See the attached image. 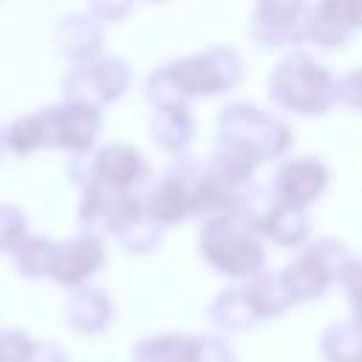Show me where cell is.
Listing matches in <instances>:
<instances>
[{"label":"cell","instance_id":"5","mask_svg":"<svg viewBox=\"0 0 362 362\" xmlns=\"http://www.w3.org/2000/svg\"><path fill=\"white\" fill-rule=\"evenodd\" d=\"M167 68H170L175 88L181 90V96L187 102L198 99V96L229 93L243 79V59L238 57V51H232L226 45H209L204 51L187 54V57L170 62Z\"/></svg>","mask_w":362,"mask_h":362},{"label":"cell","instance_id":"3","mask_svg":"<svg viewBox=\"0 0 362 362\" xmlns=\"http://www.w3.org/2000/svg\"><path fill=\"white\" fill-rule=\"evenodd\" d=\"M257 235L260 232L238 212L212 215L201 229V255L226 277H255L266 257Z\"/></svg>","mask_w":362,"mask_h":362},{"label":"cell","instance_id":"31","mask_svg":"<svg viewBox=\"0 0 362 362\" xmlns=\"http://www.w3.org/2000/svg\"><path fill=\"white\" fill-rule=\"evenodd\" d=\"M0 144H3V133H0Z\"/></svg>","mask_w":362,"mask_h":362},{"label":"cell","instance_id":"27","mask_svg":"<svg viewBox=\"0 0 362 362\" xmlns=\"http://www.w3.org/2000/svg\"><path fill=\"white\" fill-rule=\"evenodd\" d=\"M136 0H88V11L102 23H122Z\"/></svg>","mask_w":362,"mask_h":362},{"label":"cell","instance_id":"24","mask_svg":"<svg viewBox=\"0 0 362 362\" xmlns=\"http://www.w3.org/2000/svg\"><path fill=\"white\" fill-rule=\"evenodd\" d=\"M25 238V215L11 204H0V252H14Z\"/></svg>","mask_w":362,"mask_h":362},{"label":"cell","instance_id":"18","mask_svg":"<svg viewBox=\"0 0 362 362\" xmlns=\"http://www.w3.org/2000/svg\"><path fill=\"white\" fill-rule=\"evenodd\" d=\"M257 232L266 235V238H272L277 246H300L311 235L308 209L291 206V204H283V201H274V206L269 209V215L260 221Z\"/></svg>","mask_w":362,"mask_h":362},{"label":"cell","instance_id":"17","mask_svg":"<svg viewBox=\"0 0 362 362\" xmlns=\"http://www.w3.org/2000/svg\"><path fill=\"white\" fill-rule=\"evenodd\" d=\"M257 167H260V161L246 147H240V144H235L223 136L215 139V147H212L209 161H206V170H212L218 178H223L226 184H232L238 189L252 184Z\"/></svg>","mask_w":362,"mask_h":362},{"label":"cell","instance_id":"10","mask_svg":"<svg viewBox=\"0 0 362 362\" xmlns=\"http://www.w3.org/2000/svg\"><path fill=\"white\" fill-rule=\"evenodd\" d=\"M198 161H192L189 156H175L173 164L161 173V178L147 189L144 201V212L161 223V226H173L184 218H189V192H192V178L198 173Z\"/></svg>","mask_w":362,"mask_h":362},{"label":"cell","instance_id":"13","mask_svg":"<svg viewBox=\"0 0 362 362\" xmlns=\"http://www.w3.org/2000/svg\"><path fill=\"white\" fill-rule=\"evenodd\" d=\"M105 263V246L96 232H79L62 243H54L51 269L48 277H54L62 286H79L85 283L99 266Z\"/></svg>","mask_w":362,"mask_h":362},{"label":"cell","instance_id":"6","mask_svg":"<svg viewBox=\"0 0 362 362\" xmlns=\"http://www.w3.org/2000/svg\"><path fill=\"white\" fill-rule=\"evenodd\" d=\"M68 173L76 184L96 181V184H105L122 192H136V187H141L144 178L150 175V164L133 144L113 141L93 153L74 156Z\"/></svg>","mask_w":362,"mask_h":362},{"label":"cell","instance_id":"14","mask_svg":"<svg viewBox=\"0 0 362 362\" xmlns=\"http://www.w3.org/2000/svg\"><path fill=\"white\" fill-rule=\"evenodd\" d=\"M105 45V23L93 17L90 11L68 14L57 25V48L62 57H68L74 65L90 62L102 54Z\"/></svg>","mask_w":362,"mask_h":362},{"label":"cell","instance_id":"1","mask_svg":"<svg viewBox=\"0 0 362 362\" xmlns=\"http://www.w3.org/2000/svg\"><path fill=\"white\" fill-rule=\"evenodd\" d=\"M99 133H102V110L93 105L65 99L59 105L14 119L3 130V144L17 156H28L40 147H57L82 156L93 150Z\"/></svg>","mask_w":362,"mask_h":362},{"label":"cell","instance_id":"23","mask_svg":"<svg viewBox=\"0 0 362 362\" xmlns=\"http://www.w3.org/2000/svg\"><path fill=\"white\" fill-rule=\"evenodd\" d=\"M249 288V294H252V300H255V308H257V314H280L286 305H291L294 300H291V291H288V286L283 283V277L280 274H260V277H255V283L252 286H246Z\"/></svg>","mask_w":362,"mask_h":362},{"label":"cell","instance_id":"20","mask_svg":"<svg viewBox=\"0 0 362 362\" xmlns=\"http://www.w3.org/2000/svg\"><path fill=\"white\" fill-rule=\"evenodd\" d=\"M116 238L119 243L127 249V252H150L158 246L161 240V223H156L144 209L136 212L133 218H127L119 229H116Z\"/></svg>","mask_w":362,"mask_h":362},{"label":"cell","instance_id":"28","mask_svg":"<svg viewBox=\"0 0 362 362\" xmlns=\"http://www.w3.org/2000/svg\"><path fill=\"white\" fill-rule=\"evenodd\" d=\"M337 280L345 286V291L351 294V300L356 305V314H359L362 311V260H351L348 257Z\"/></svg>","mask_w":362,"mask_h":362},{"label":"cell","instance_id":"15","mask_svg":"<svg viewBox=\"0 0 362 362\" xmlns=\"http://www.w3.org/2000/svg\"><path fill=\"white\" fill-rule=\"evenodd\" d=\"M354 28L345 23L337 0H314L303 14V37L320 48H342L351 40Z\"/></svg>","mask_w":362,"mask_h":362},{"label":"cell","instance_id":"11","mask_svg":"<svg viewBox=\"0 0 362 362\" xmlns=\"http://www.w3.org/2000/svg\"><path fill=\"white\" fill-rule=\"evenodd\" d=\"M328 167L317 156H297L277 164L269 189L277 201L308 209L325 189H328Z\"/></svg>","mask_w":362,"mask_h":362},{"label":"cell","instance_id":"25","mask_svg":"<svg viewBox=\"0 0 362 362\" xmlns=\"http://www.w3.org/2000/svg\"><path fill=\"white\" fill-rule=\"evenodd\" d=\"M34 356V345L20 331L0 334V362H28Z\"/></svg>","mask_w":362,"mask_h":362},{"label":"cell","instance_id":"16","mask_svg":"<svg viewBox=\"0 0 362 362\" xmlns=\"http://www.w3.org/2000/svg\"><path fill=\"white\" fill-rule=\"evenodd\" d=\"M150 139L167 156H184L195 139V119L189 105L184 107H153Z\"/></svg>","mask_w":362,"mask_h":362},{"label":"cell","instance_id":"26","mask_svg":"<svg viewBox=\"0 0 362 362\" xmlns=\"http://www.w3.org/2000/svg\"><path fill=\"white\" fill-rule=\"evenodd\" d=\"M337 102H342L351 110H362V68L345 71L337 79Z\"/></svg>","mask_w":362,"mask_h":362},{"label":"cell","instance_id":"4","mask_svg":"<svg viewBox=\"0 0 362 362\" xmlns=\"http://www.w3.org/2000/svg\"><path fill=\"white\" fill-rule=\"evenodd\" d=\"M218 136L246 147L260 164L286 156L294 141V133L283 119L249 102H232L218 113Z\"/></svg>","mask_w":362,"mask_h":362},{"label":"cell","instance_id":"30","mask_svg":"<svg viewBox=\"0 0 362 362\" xmlns=\"http://www.w3.org/2000/svg\"><path fill=\"white\" fill-rule=\"evenodd\" d=\"M147 3H161V0H147Z\"/></svg>","mask_w":362,"mask_h":362},{"label":"cell","instance_id":"12","mask_svg":"<svg viewBox=\"0 0 362 362\" xmlns=\"http://www.w3.org/2000/svg\"><path fill=\"white\" fill-rule=\"evenodd\" d=\"M144 209V201L136 192H122L96 181L82 184V204H79V221L88 232H113Z\"/></svg>","mask_w":362,"mask_h":362},{"label":"cell","instance_id":"7","mask_svg":"<svg viewBox=\"0 0 362 362\" xmlns=\"http://www.w3.org/2000/svg\"><path fill=\"white\" fill-rule=\"evenodd\" d=\"M133 82V71L122 57H96L90 62H79L62 79V93L71 102L105 107L127 93Z\"/></svg>","mask_w":362,"mask_h":362},{"label":"cell","instance_id":"22","mask_svg":"<svg viewBox=\"0 0 362 362\" xmlns=\"http://www.w3.org/2000/svg\"><path fill=\"white\" fill-rule=\"evenodd\" d=\"M51 255H54V243L42 235H25L17 246H14V263L23 274L28 277H42L51 269Z\"/></svg>","mask_w":362,"mask_h":362},{"label":"cell","instance_id":"8","mask_svg":"<svg viewBox=\"0 0 362 362\" xmlns=\"http://www.w3.org/2000/svg\"><path fill=\"white\" fill-rule=\"evenodd\" d=\"M348 252L339 240L322 238L311 243L294 263H288L280 277L291 291V300H314L320 297L342 272Z\"/></svg>","mask_w":362,"mask_h":362},{"label":"cell","instance_id":"29","mask_svg":"<svg viewBox=\"0 0 362 362\" xmlns=\"http://www.w3.org/2000/svg\"><path fill=\"white\" fill-rule=\"evenodd\" d=\"M339 3V11H342V17H345V23L356 31V28H362V0H337Z\"/></svg>","mask_w":362,"mask_h":362},{"label":"cell","instance_id":"19","mask_svg":"<svg viewBox=\"0 0 362 362\" xmlns=\"http://www.w3.org/2000/svg\"><path fill=\"white\" fill-rule=\"evenodd\" d=\"M68 317L76 331H99L110 317V303L99 288H79L71 300Z\"/></svg>","mask_w":362,"mask_h":362},{"label":"cell","instance_id":"21","mask_svg":"<svg viewBox=\"0 0 362 362\" xmlns=\"http://www.w3.org/2000/svg\"><path fill=\"white\" fill-rule=\"evenodd\" d=\"M215 320L221 325H229V328H243L249 325L257 314L255 308V300L249 294V288H232V291H223L218 300H215Z\"/></svg>","mask_w":362,"mask_h":362},{"label":"cell","instance_id":"2","mask_svg":"<svg viewBox=\"0 0 362 362\" xmlns=\"http://www.w3.org/2000/svg\"><path fill=\"white\" fill-rule=\"evenodd\" d=\"M269 99L297 116H325L337 105V76L305 51H291L269 74Z\"/></svg>","mask_w":362,"mask_h":362},{"label":"cell","instance_id":"9","mask_svg":"<svg viewBox=\"0 0 362 362\" xmlns=\"http://www.w3.org/2000/svg\"><path fill=\"white\" fill-rule=\"evenodd\" d=\"M308 0H255L249 14V37L263 51L297 48L303 37V14Z\"/></svg>","mask_w":362,"mask_h":362}]
</instances>
